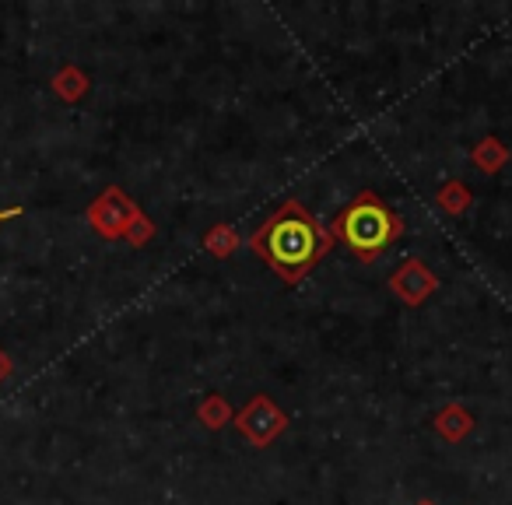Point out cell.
<instances>
[{"label":"cell","instance_id":"obj_1","mask_svg":"<svg viewBox=\"0 0 512 505\" xmlns=\"http://www.w3.org/2000/svg\"><path fill=\"white\" fill-rule=\"evenodd\" d=\"M334 242V235H327L306 211L299 200H288L267 225H260L249 239L253 253L267 260L288 285L306 278V271L323 257Z\"/></svg>","mask_w":512,"mask_h":505},{"label":"cell","instance_id":"obj_2","mask_svg":"<svg viewBox=\"0 0 512 505\" xmlns=\"http://www.w3.org/2000/svg\"><path fill=\"white\" fill-rule=\"evenodd\" d=\"M337 232L348 239L351 249H358V257L362 260H372L393 235L404 232V221L393 218L383 204H379L376 193H362L348 211L341 214L337 221Z\"/></svg>","mask_w":512,"mask_h":505},{"label":"cell","instance_id":"obj_3","mask_svg":"<svg viewBox=\"0 0 512 505\" xmlns=\"http://www.w3.org/2000/svg\"><path fill=\"white\" fill-rule=\"evenodd\" d=\"M141 207L120 190V186H109L92 207H88V225L102 235V239H127V232L134 228V221L141 218Z\"/></svg>","mask_w":512,"mask_h":505},{"label":"cell","instance_id":"obj_4","mask_svg":"<svg viewBox=\"0 0 512 505\" xmlns=\"http://www.w3.org/2000/svg\"><path fill=\"white\" fill-rule=\"evenodd\" d=\"M232 421H235V428L253 442V446H271V442L288 428V414L278 411L274 400L264 397V393H256V397L249 400V404L242 407Z\"/></svg>","mask_w":512,"mask_h":505},{"label":"cell","instance_id":"obj_5","mask_svg":"<svg viewBox=\"0 0 512 505\" xmlns=\"http://www.w3.org/2000/svg\"><path fill=\"white\" fill-rule=\"evenodd\" d=\"M390 288L400 302H407V306H421V302L432 299V295L439 292V278H435L421 260H407L404 267L393 271Z\"/></svg>","mask_w":512,"mask_h":505},{"label":"cell","instance_id":"obj_6","mask_svg":"<svg viewBox=\"0 0 512 505\" xmlns=\"http://www.w3.org/2000/svg\"><path fill=\"white\" fill-rule=\"evenodd\" d=\"M435 432L442 435L446 442H463L470 432H474V414L460 404H449L435 414Z\"/></svg>","mask_w":512,"mask_h":505},{"label":"cell","instance_id":"obj_7","mask_svg":"<svg viewBox=\"0 0 512 505\" xmlns=\"http://www.w3.org/2000/svg\"><path fill=\"white\" fill-rule=\"evenodd\" d=\"M235 414H232V404H228L221 393H207L204 400H200V407H197V421L204 428H225L228 421H232Z\"/></svg>","mask_w":512,"mask_h":505},{"label":"cell","instance_id":"obj_8","mask_svg":"<svg viewBox=\"0 0 512 505\" xmlns=\"http://www.w3.org/2000/svg\"><path fill=\"white\" fill-rule=\"evenodd\" d=\"M53 92L64 102H78L88 95V78L81 74V67H60L57 78H53Z\"/></svg>","mask_w":512,"mask_h":505},{"label":"cell","instance_id":"obj_9","mask_svg":"<svg viewBox=\"0 0 512 505\" xmlns=\"http://www.w3.org/2000/svg\"><path fill=\"white\" fill-rule=\"evenodd\" d=\"M505 158H509V151H505V144L498 141V137H484V141L477 144L474 151H470V162H474L481 172H488V176L502 169Z\"/></svg>","mask_w":512,"mask_h":505},{"label":"cell","instance_id":"obj_10","mask_svg":"<svg viewBox=\"0 0 512 505\" xmlns=\"http://www.w3.org/2000/svg\"><path fill=\"white\" fill-rule=\"evenodd\" d=\"M239 232H235L232 225H214L211 232L204 235V249L211 253V257H218V260H225V257H232L235 249H239Z\"/></svg>","mask_w":512,"mask_h":505},{"label":"cell","instance_id":"obj_11","mask_svg":"<svg viewBox=\"0 0 512 505\" xmlns=\"http://www.w3.org/2000/svg\"><path fill=\"white\" fill-rule=\"evenodd\" d=\"M470 204H474V197H470V190L460 183V179H453V183H446L439 190V207L446 214H463Z\"/></svg>","mask_w":512,"mask_h":505},{"label":"cell","instance_id":"obj_12","mask_svg":"<svg viewBox=\"0 0 512 505\" xmlns=\"http://www.w3.org/2000/svg\"><path fill=\"white\" fill-rule=\"evenodd\" d=\"M151 235H155V221H151L148 214H141V218L134 221V228H130V232H127V242H130V246L141 249L144 242L151 239Z\"/></svg>","mask_w":512,"mask_h":505},{"label":"cell","instance_id":"obj_13","mask_svg":"<svg viewBox=\"0 0 512 505\" xmlns=\"http://www.w3.org/2000/svg\"><path fill=\"white\" fill-rule=\"evenodd\" d=\"M11 369H15V365H11V358L4 355V351H0V383H4V379L11 376Z\"/></svg>","mask_w":512,"mask_h":505},{"label":"cell","instance_id":"obj_14","mask_svg":"<svg viewBox=\"0 0 512 505\" xmlns=\"http://www.w3.org/2000/svg\"><path fill=\"white\" fill-rule=\"evenodd\" d=\"M18 214H22V207H8V211H0V225H4L8 218H18Z\"/></svg>","mask_w":512,"mask_h":505},{"label":"cell","instance_id":"obj_15","mask_svg":"<svg viewBox=\"0 0 512 505\" xmlns=\"http://www.w3.org/2000/svg\"><path fill=\"white\" fill-rule=\"evenodd\" d=\"M414 505H435V502H428V498H425V502H414Z\"/></svg>","mask_w":512,"mask_h":505}]
</instances>
